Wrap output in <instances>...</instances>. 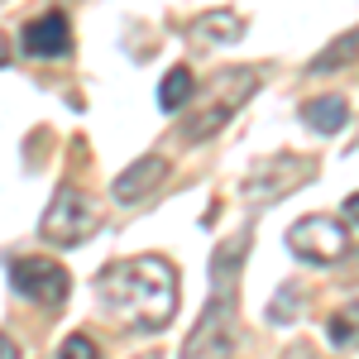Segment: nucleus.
Segmentation results:
<instances>
[{
	"mask_svg": "<svg viewBox=\"0 0 359 359\" xmlns=\"http://www.w3.org/2000/svg\"><path fill=\"white\" fill-rule=\"evenodd\" d=\"M96 292L111 316L144 335L168 331V321L177 316V269L163 254H135L106 264L96 278Z\"/></svg>",
	"mask_w": 359,
	"mask_h": 359,
	"instance_id": "1",
	"label": "nucleus"
},
{
	"mask_svg": "<svg viewBox=\"0 0 359 359\" xmlns=\"http://www.w3.org/2000/svg\"><path fill=\"white\" fill-rule=\"evenodd\" d=\"M249 254L245 235H230L211 254V302L201 311V321L192 326L182 355H235L240 350V302H235V273Z\"/></svg>",
	"mask_w": 359,
	"mask_h": 359,
	"instance_id": "2",
	"label": "nucleus"
},
{
	"mask_svg": "<svg viewBox=\"0 0 359 359\" xmlns=\"http://www.w3.org/2000/svg\"><path fill=\"white\" fill-rule=\"evenodd\" d=\"M254 91H259V72L254 67H225L221 77L206 86V106L182 120V139L187 144H201V139L221 135L225 125H230V115L240 111Z\"/></svg>",
	"mask_w": 359,
	"mask_h": 359,
	"instance_id": "3",
	"label": "nucleus"
},
{
	"mask_svg": "<svg viewBox=\"0 0 359 359\" xmlns=\"http://www.w3.org/2000/svg\"><path fill=\"white\" fill-rule=\"evenodd\" d=\"M96 230V206H91V196L82 187H57V196L48 201V211H43V221H39V235L57 249H77Z\"/></svg>",
	"mask_w": 359,
	"mask_h": 359,
	"instance_id": "4",
	"label": "nucleus"
},
{
	"mask_svg": "<svg viewBox=\"0 0 359 359\" xmlns=\"http://www.w3.org/2000/svg\"><path fill=\"white\" fill-rule=\"evenodd\" d=\"M316 177V163L302 158V154H278V158H264L254 163V172L245 177V196L249 201H278V196L297 192Z\"/></svg>",
	"mask_w": 359,
	"mask_h": 359,
	"instance_id": "5",
	"label": "nucleus"
},
{
	"mask_svg": "<svg viewBox=\"0 0 359 359\" xmlns=\"http://www.w3.org/2000/svg\"><path fill=\"white\" fill-rule=\"evenodd\" d=\"M10 287L20 297H29V302H39V306H62L67 292H72V278H67L62 264L43 259V254H29V259H15L10 264Z\"/></svg>",
	"mask_w": 359,
	"mask_h": 359,
	"instance_id": "6",
	"label": "nucleus"
},
{
	"mask_svg": "<svg viewBox=\"0 0 359 359\" xmlns=\"http://www.w3.org/2000/svg\"><path fill=\"white\" fill-rule=\"evenodd\" d=\"M287 249L302 259V264H335L350 254V235L335 216H302L287 230Z\"/></svg>",
	"mask_w": 359,
	"mask_h": 359,
	"instance_id": "7",
	"label": "nucleus"
},
{
	"mask_svg": "<svg viewBox=\"0 0 359 359\" xmlns=\"http://www.w3.org/2000/svg\"><path fill=\"white\" fill-rule=\"evenodd\" d=\"M20 48L29 57H67L72 53V25H67V15L62 10H48L39 20H29L20 29Z\"/></svg>",
	"mask_w": 359,
	"mask_h": 359,
	"instance_id": "8",
	"label": "nucleus"
},
{
	"mask_svg": "<svg viewBox=\"0 0 359 359\" xmlns=\"http://www.w3.org/2000/svg\"><path fill=\"white\" fill-rule=\"evenodd\" d=\"M163 177H168V158H158V154H144L139 163H130V168H125V172L111 182V196L120 201V206H135V201H144V196L154 192Z\"/></svg>",
	"mask_w": 359,
	"mask_h": 359,
	"instance_id": "9",
	"label": "nucleus"
},
{
	"mask_svg": "<svg viewBox=\"0 0 359 359\" xmlns=\"http://www.w3.org/2000/svg\"><path fill=\"white\" fill-rule=\"evenodd\" d=\"M302 125L316 130V135H340L350 125L345 96H311V101H302Z\"/></svg>",
	"mask_w": 359,
	"mask_h": 359,
	"instance_id": "10",
	"label": "nucleus"
},
{
	"mask_svg": "<svg viewBox=\"0 0 359 359\" xmlns=\"http://www.w3.org/2000/svg\"><path fill=\"white\" fill-rule=\"evenodd\" d=\"M196 39H206V43H235L240 34H245V20L235 15V10H211L206 20H196L192 25Z\"/></svg>",
	"mask_w": 359,
	"mask_h": 359,
	"instance_id": "11",
	"label": "nucleus"
},
{
	"mask_svg": "<svg viewBox=\"0 0 359 359\" xmlns=\"http://www.w3.org/2000/svg\"><path fill=\"white\" fill-rule=\"evenodd\" d=\"M326 335H331L335 350H359V297L335 306L331 316H326Z\"/></svg>",
	"mask_w": 359,
	"mask_h": 359,
	"instance_id": "12",
	"label": "nucleus"
},
{
	"mask_svg": "<svg viewBox=\"0 0 359 359\" xmlns=\"http://www.w3.org/2000/svg\"><path fill=\"white\" fill-rule=\"evenodd\" d=\"M355 57H359V29H350V34H340L321 57H311V62H306V72H311V77H321V72H335V67H345V62H355Z\"/></svg>",
	"mask_w": 359,
	"mask_h": 359,
	"instance_id": "13",
	"label": "nucleus"
},
{
	"mask_svg": "<svg viewBox=\"0 0 359 359\" xmlns=\"http://www.w3.org/2000/svg\"><path fill=\"white\" fill-rule=\"evenodd\" d=\"M192 96H196V77L187 67H172L163 77V86H158V106H163V111H182Z\"/></svg>",
	"mask_w": 359,
	"mask_h": 359,
	"instance_id": "14",
	"label": "nucleus"
},
{
	"mask_svg": "<svg viewBox=\"0 0 359 359\" xmlns=\"http://www.w3.org/2000/svg\"><path fill=\"white\" fill-rule=\"evenodd\" d=\"M96 355V340L91 335H67L62 340V359H91Z\"/></svg>",
	"mask_w": 359,
	"mask_h": 359,
	"instance_id": "15",
	"label": "nucleus"
},
{
	"mask_svg": "<svg viewBox=\"0 0 359 359\" xmlns=\"http://www.w3.org/2000/svg\"><path fill=\"white\" fill-rule=\"evenodd\" d=\"M345 216H350V221L359 225V192H350V196H345Z\"/></svg>",
	"mask_w": 359,
	"mask_h": 359,
	"instance_id": "16",
	"label": "nucleus"
},
{
	"mask_svg": "<svg viewBox=\"0 0 359 359\" xmlns=\"http://www.w3.org/2000/svg\"><path fill=\"white\" fill-rule=\"evenodd\" d=\"M15 355H20V345H15L10 335H0V359H15Z\"/></svg>",
	"mask_w": 359,
	"mask_h": 359,
	"instance_id": "17",
	"label": "nucleus"
},
{
	"mask_svg": "<svg viewBox=\"0 0 359 359\" xmlns=\"http://www.w3.org/2000/svg\"><path fill=\"white\" fill-rule=\"evenodd\" d=\"M5 62H10V39L0 34V67H5Z\"/></svg>",
	"mask_w": 359,
	"mask_h": 359,
	"instance_id": "18",
	"label": "nucleus"
}]
</instances>
